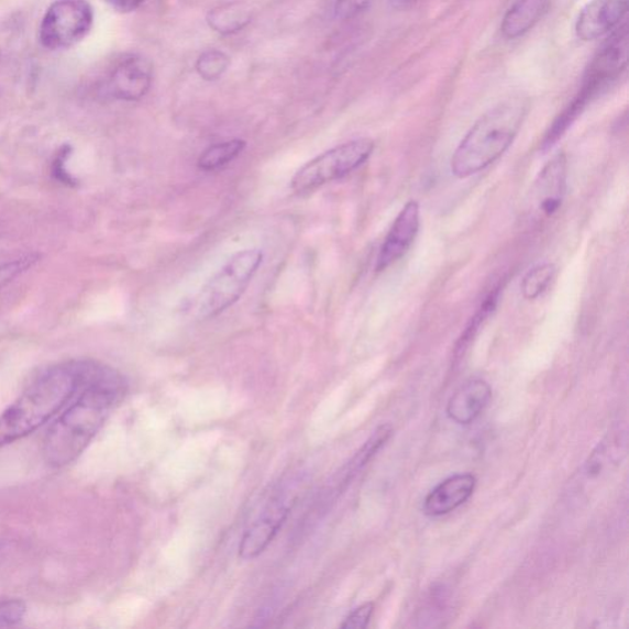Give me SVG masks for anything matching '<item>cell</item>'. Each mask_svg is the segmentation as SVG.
<instances>
[{
	"mask_svg": "<svg viewBox=\"0 0 629 629\" xmlns=\"http://www.w3.org/2000/svg\"><path fill=\"white\" fill-rule=\"evenodd\" d=\"M128 391L129 383L120 372L97 362L77 401L49 428L44 442L46 463L55 468L75 463Z\"/></svg>",
	"mask_w": 629,
	"mask_h": 629,
	"instance_id": "1",
	"label": "cell"
},
{
	"mask_svg": "<svg viewBox=\"0 0 629 629\" xmlns=\"http://www.w3.org/2000/svg\"><path fill=\"white\" fill-rule=\"evenodd\" d=\"M96 361H70L42 373L0 416V449L33 434L87 384Z\"/></svg>",
	"mask_w": 629,
	"mask_h": 629,
	"instance_id": "2",
	"label": "cell"
},
{
	"mask_svg": "<svg viewBox=\"0 0 629 629\" xmlns=\"http://www.w3.org/2000/svg\"><path fill=\"white\" fill-rule=\"evenodd\" d=\"M529 109L528 99L516 97L487 111L460 142L452 157L453 174L467 178L496 163L516 141Z\"/></svg>",
	"mask_w": 629,
	"mask_h": 629,
	"instance_id": "3",
	"label": "cell"
},
{
	"mask_svg": "<svg viewBox=\"0 0 629 629\" xmlns=\"http://www.w3.org/2000/svg\"><path fill=\"white\" fill-rule=\"evenodd\" d=\"M264 257L260 249L239 251L232 256L199 293L195 302L196 318L201 321L214 319L232 308L243 297Z\"/></svg>",
	"mask_w": 629,
	"mask_h": 629,
	"instance_id": "4",
	"label": "cell"
},
{
	"mask_svg": "<svg viewBox=\"0 0 629 629\" xmlns=\"http://www.w3.org/2000/svg\"><path fill=\"white\" fill-rule=\"evenodd\" d=\"M307 478L300 472H295L275 490L267 505L262 509L257 520L241 539L239 547L240 559L253 561L264 553L272 541L285 526L293 508L296 507L301 493L306 489Z\"/></svg>",
	"mask_w": 629,
	"mask_h": 629,
	"instance_id": "5",
	"label": "cell"
},
{
	"mask_svg": "<svg viewBox=\"0 0 629 629\" xmlns=\"http://www.w3.org/2000/svg\"><path fill=\"white\" fill-rule=\"evenodd\" d=\"M374 150L375 143L369 139L334 146L301 167L293 177L291 190L297 194H307L339 180L368 162Z\"/></svg>",
	"mask_w": 629,
	"mask_h": 629,
	"instance_id": "6",
	"label": "cell"
},
{
	"mask_svg": "<svg viewBox=\"0 0 629 629\" xmlns=\"http://www.w3.org/2000/svg\"><path fill=\"white\" fill-rule=\"evenodd\" d=\"M93 13L87 0H57L40 26V41L48 49L75 46L89 34Z\"/></svg>",
	"mask_w": 629,
	"mask_h": 629,
	"instance_id": "7",
	"label": "cell"
},
{
	"mask_svg": "<svg viewBox=\"0 0 629 629\" xmlns=\"http://www.w3.org/2000/svg\"><path fill=\"white\" fill-rule=\"evenodd\" d=\"M393 433L394 429L390 424L377 427L358 452L332 477L328 486L322 489L317 505H314V511L321 514V516L323 512H328L341 497L342 493L352 484L356 475L361 474V471L368 465L386 443L389 442Z\"/></svg>",
	"mask_w": 629,
	"mask_h": 629,
	"instance_id": "8",
	"label": "cell"
},
{
	"mask_svg": "<svg viewBox=\"0 0 629 629\" xmlns=\"http://www.w3.org/2000/svg\"><path fill=\"white\" fill-rule=\"evenodd\" d=\"M567 190V159L555 155L540 172L530 192V213L538 218H550L559 212Z\"/></svg>",
	"mask_w": 629,
	"mask_h": 629,
	"instance_id": "9",
	"label": "cell"
},
{
	"mask_svg": "<svg viewBox=\"0 0 629 629\" xmlns=\"http://www.w3.org/2000/svg\"><path fill=\"white\" fill-rule=\"evenodd\" d=\"M421 228V211L416 201L406 203L387 233L377 256L376 271L389 268L411 249Z\"/></svg>",
	"mask_w": 629,
	"mask_h": 629,
	"instance_id": "10",
	"label": "cell"
},
{
	"mask_svg": "<svg viewBox=\"0 0 629 629\" xmlns=\"http://www.w3.org/2000/svg\"><path fill=\"white\" fill-rule=\"evenodd\" d=\"M627 13L628 0H592L576 20V36L594 41L610 34L625 23Z\"/></svg>",
	"mask_w": 629,
	"mask_h": 629,
	"instance_id": "11",
	"label": "cell"
},
{
	"mask_svg": "<svg viewBox=\"0 0 629 629\" xmlns=\"http://www.w3.org/2000/svg\"><path fill=\"white\" fill-rule=\"evenodd\" d=\"M153 81L151 60L140 56L123 59L111 73L108 91L110 96L123 101H137L146 96Z\"/></svg>",
	"mask_w": 629,
	"mask_h": 629,
	"instance_id": "12",
	"label": "cell"
},
{
	"mask_svg": "<svg viewBox=\"0 0 629 629\" xmlns=\"http://www.w3.org/2000/svg\"><path fill=\"white\" fill-rule=\"evenodd\" d=\"M628 58V25L624 24L613 31L603 47L597 52L585 76L599 80L611 87V84L621 77L627 68Z\"/></svg>",
	"mask_w": 629,
	"mask_h": 629,
	"instance_id": "13",
	"label": "cell"
},
{
	"mask_svg": "<svg viewBox=\"0 0 629 629\" xmlns=\"http://www.w3.org/2000/svg\"><path fill=\"white\" fill-rule=\"evenodd\" d=\"M477 479L472 474H456L440 482L428 493L423 511L428 517H443L465 503L474 495Z\"/></svg>",
	"mask_w": 629,
	"mask_h": 629,
	"instance_id": "14",
	"label": "cell"
},
{
	"mask_svg": "<svg viewBox=\"0 0 629 629\" xmlns=\"http://www.w3.org/2000/svg\"><path fill=\"white\" fill-rule=\"evenodd\" d=\"M492 398V387L482 379H472L460 386L450 397L446 413L453 422L470 426L485 412Z\"/></svg>",
	"mask_w": 629,
	"mask_h": 629,
	"instance_id": "15",
	"label": "cell"
},
{
	"mask_svg": "<svg viewBox=\"0 0 629 629\" xmlns=\"http://www.w3.org/2000/svg\"><path fill=\"white\" fill-rule=\"evenodd\" d=\"M551 0H517L505 18H503L500 31L508 40L519 38L539 23L548 14Z\"/></svg>",
	"mask_w": 629,
	"mask_h": 629,
	"instance_id": "16",
	"label": "cell"
},
{
	"mask_svg": "<svg viewBox=\"0 0 629 629\" xmlns=\"http://www.w3.org/2000/svg\"><path fill=\"white\" fill-rule=\"evenodd\" d=\"M251 20L250 10L239 2L220 5L207 16L209 26L217 33L229 35L243 30Z\"/></svg>",
	"mask_w": 629,
	"mask_h": 629,
	"instance_id": "17",
	"label": "cell"
},
{
	"mask_svg": "<svg viewBox=\"0 0 629 629\" xmlns=\"http://www.w3.org/2000/svg\"><path fill=\"white\" fill-rule=\"evenodd\" d=\"M246 148V142L232 140L209 146L198 159V167L205 172H214L232 163Z\"/></svg>",
	"mask_w": 629,
	"mask_h": 629,
	"instance_id": "18",
	"label": "cell"
},
{
	"mask_svg": "<svg viewBox=\"0 0 629 629\" xmlns=\"http://www.w3.org/2000/svg\"><path fill=\"white\" fill-rule=\"evenodd\" d=\"M497 301L498 289H495V291L489 293V296L485 299L484 304H481L475 317L470 320L464 333L461 334L454 352L455 361H459L461 356H464L471 342L475 340L482 324H484V322L489 318V314L495 311Z\"/></svg>",
	"mask_w": 629,
	"mask_h": 629,
	"instance_id": "19",
	"label": "cell"
},
{
	"mask_svg": "<svg viewBox=\"0 0 629 629\" xmlns=\"http://www.w3.org/2000/svg\"><path fill=\"white\" fill-rule=\"evenodd\" d=\"M555 276V267L552 264H543L530 269L521 282L523 298L538 299L551 286Z\"/></svg>",
	"mask_w": 629,
	"mask_h": 629,
	"instance_id": "20",
	"label": "cell"
},
{
	"mask_svg": "<svg viewBox=\"0 0 629 629\" xmlns=\"http://www.w3.org/2000/svg\"><path fill=\"white\" fill-rule=\"evenodd\" d=\"M229 57L223 52L207 51L197 60V71L206 80H217L222 77L229 67Z\"/></svg>",
	"mask_w": 629,
	"mask_h": 629,
	"instance_id": "21",
	"label": "cell"
},
{
	"mask_svg": "<svg viewBox=\"0 0 629 629\" xmlns=\"http://www.w3.org/2000/svg\"><path fill=\"white\" fill-rule=\"evenodd\" d=\"M38 260V254H31L0 266V290L8 287L15 278L33 267Z\"/></svg>",
	"mask_w": 629,
	"mask_h": 629,
	"instance_id": "22",
	"label": "cell"
},
{
	"mask_svg": "<svg viewBox=\"0 0 629 629\" xmlns=\"http://www.w3.org/2000/svg\"><path fill=\"white\" fill-rule=\"evenodd\" d=\"M26 604L20 599L0 602V625L15 626L24 620Z\"/></svg>",
	"mask_w": 629,
	"mask_h": 629,
	"instance_id": "23",
	"label": "cell"
},
{
	"mask_svg": "<svg viewBox=\"0 0 629 629\" xmlns=\"http://www.w3.org/2000/svg\"><path fill=\"white\" fill-rule=\"evenodd\" d=\"M71 155V146L66 144L63 145L59 152L57 153L54 163H52V176L56 178L63 185L75 187L77 186V181L67 170V161L68 157Z\"/></svg>",
	"mask_w": 629,
	"mask_h": 629,
	"instance_id": "24",
	"label": "cell"
},
{
	"mask_svg": "<svg viewBox=\"0 0 629 629\" xmlns=\"http://www.w3.org/2000/svg\"><path fill=\"white\" fill-rule=\"evenodd\" d=\"M374 614V604L366 603L356 607L341 625L343 629H363L368 627Z\"/></svg>",
	"mask_w": 629,
	"mask_h": 629,
	"instance_id": "25",
	"label": "cell"
},
{
	"mask_svg": "<svg viewBox=\"0 0 629 629\" xmlns=\"http://www.w3.org/2000/svg\"><path fill=\"white\" fill-rule=\"evenodd\" d=\"M372 0H338L334 5V15L341 20H349L364 12Z\"/></svg>",
	"mask_w": 629,
	"mask_h": 629,
	"instance_id": "26",
	"label": "cell"
},
{
	"mask_svg": "<svg viewBox=\"0 0 629 629\" xmlns=\"http://www.w3.org/2000/svg\"><path fill=\"white\" fill-rule=\"evenodd\" d=\"M111 8L120 13H132L141 8L145 0H104Z\"/></svg>",
	"mask_w": 629,
	"mask_h": 629,
	"instance_id": "27",
	"label": "cell"
},
{
	"mask_svg": "<svg viewBox=\"0 0 629 629\" xmlns=\"http://www.w3.org/2000/svg\"><path fill=\"white\" fill-rule=\"evenodd\" d=\"M417 0H389L390 7L396 10H402L411 7Z\"/></svg>",
	"mask_w": 629,
	"mask_h": 629,
	"instance_id": "28",
	"label": "cell"
}]
</instances>
